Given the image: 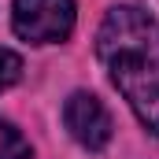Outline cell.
<instances>
[{
  "label": "cell",
  "instance_id": "obj_2",
  "mask_svg": "<svg viewBox=\"0 0 159 159\" xmlns=\"http://www.w3.org/2000/svg\"><path fill=\"white\" fill-rule=\"evenodd\" d=\"M11 26L22 41L56 44L74 30V0H15Z\"/></svg>",
  "mask_w": 159,
  "mask_h": 159
},
{
  "label": "cell",
  "instance_id": "obj_4",
  "mask_svg": "<svg viewBox=\"0 0 159 159\" xmlns=\"http://www.w3.org/2000/svg\"><path fill=\"white\" fill-rule=\"evenodd\" d=\"M30 156H34L30 141H26L11 122L0 119V159H30Z\"/></svg>",
  "mask_w": 159,
  "mask_h": 159
},
{
  "label": "cell",
  "instance_id": "obj_5",
  "mask_svg": "<svg viewBox=\"0 0 159 159\" xmlns=\"http://www.w3.org/2000/svg\"><path fill=\"white\" fill-rule=\"evenodd\" d=\"M19 78H22V59H19L11 48H0V93L11 89Z\"/></svg>",
  "mask_w": 159,
  "mask_h": 159
},
{
  "label": "cell",
  "instance_id": "obj_3",
  "mask_svg": "<svg viewBox=\"0 0 159 159\" xmlns=\"http://www.w3.org/2000/svg\"><path fill=\"white\" fill-rule=\"evenodd\" d=\"M63 122H67L70 137L78 141L81 148H89V152L107 148L111 129H115L107 107H104L100 96H93V93H70L67 104H63Z\"/></svg>",
  "mask_w": 159,
  "mask_h": 159
},
{
  "label": "cell",
  "instance_id": "obj_1",
  "mask_svg": "<svg viewBox=\"0 0 159 159\" xmlns=\"http://www.w3.org/2000/svg\"><path fill=\"white\" fill-rule=\"evenodd\" d=\"M96 56L111 70V81L133 107L141 126L159 137V26L137 7L119 4L96 30Z\"/></svg>",
  "mask_w": 159,
  "mask_h": 159
}]
</instances>
